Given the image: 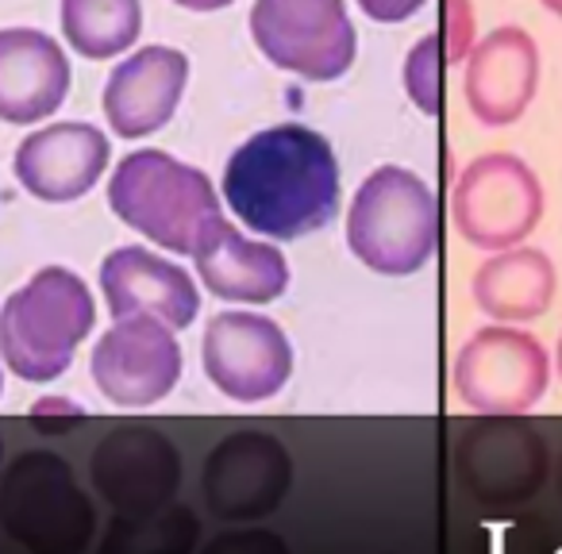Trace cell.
<instances>
[{
    "label": "cell",
    "instance_id": "cell-1",
    "mask_svg": "<svg viewBox=\"0 0 562 554\" xmlns=\"http://www.w3.org/2000/svg\"><path fill=\"white\" fill-rule=\"evenodd\" d=\"M224 196L258 235L301 239L321 231L339 208L336 150L305 124L262 127L227 158Z\"/></svg>",
    "mask_w": 562,
    "mask_h": 554
},
{
    "label": "cell",
    "instance_id": "cell-2",
    "mask_svg": "<svg viewBox=\"0 0 562 554\" xmlns=\"http://www.w3.org/2000/svg\"><path fill=\"white\" fill-rule=\"evenodd\" d=\"M97 308L89 285L66 265H47L0 308V354L24 382H55L93 331Z\"/></svg>",
    "mask_w": 562,
    "mask_h": 554
},
{
    "label": "cell",
    "instance_id": "cell-3",
    "mask_svg": "<svg viewBox=\"0 0 562 554\" xmlns=\"http://www.w3.org/2000/svg\"><path fill=\"white\" fill-rule=\"evenodd\" d=\"M109 204L127 227L173 255H193L204 227L220 219L209 173L155 147L135 150L116 166Z\"/></svg>",
    "mask_w": 562,
    "mask_h": 554
},
{
    "label": "cell",
    "instance_id": "cell-4",
    "mask_svg": "<svg viewBox=\"0 0 562 554\" xmlns=\"http://www.w3.org/2000/svg\"><path fill=\"white\" fill-rule=\"evenodd\" d=\"M347 247L390 278L420 270L436 250V196L428 181L405 166H378L351 201Z\"/></svg>",
    "mask_w": 562,
    "mask_h": 554
},
{
    "label": "cell",
    "instance_id": "cell-5",
    "mask_svg": "<svg viewBox=\"0 0 562 554\" xmlns=\"http://www.w3.org/2000/svg\"><path fill=\"white\" fill-rule=\"evenodd\" d=\"M0 523L32 554H78L93 531V508L63 459L32 451L0 477Z\"/></svg>",
    "mask_w": 562,
    "mask_h": 554
},
{
    "label": "cell",
    "instance_id": "cell-6",
    "mask_svg": "<svg viewBox=\"0 0 562 554\" xmlns=\"http://www.w3.org/2000/svg\"><path fill=\"white\" fill-rule=\"evenodd\" d=\"M250 39L278 70L331 81L351 70L359 35L344 0H255Z\"/></svg>",
    "mask_w": 562,
    "mask_h": 554
},
{
    "label": "cell",
    "instance_id": "cell-7",
    "mask_svg": "<svg viewBox=\"0 0 562 554\" xmlns=\"http://www.w3.org/2000/svg\"><path fill=\"white\" fill-rule=\"evenodd\" d=\"M454 227L485 250L516 247L543 219V185L524 158L508 150L477 155L454 181Z\"/></svg>",
    "mask_w": 562,
    "mask_h": 554
},
{
    "label": "cell",
    "instance_id": "cell-8",
    "mask_svg": "<svg viewBox=\"0 0 562 554\" xmlns=\"http://www.w3.org/2000/svg\"><path fill=\"white\" fill-rule=\"evenodd\" d=\"M551 362L531 336L513 328H482L454 359V393L482 416H520L547 393Z\"/></svg>",
    "mask_w": 562,
    "mask_h": 554
},
{
    "label": "cell",
    "instance_id": "cell-9",
    "mask_svg": "<svg viewBox=\"0 0 562 554\" xmlns=\"http://www.w3.org/2000/svg\"><path fill=\"white\" fill-rule=\"evenodd\" d=\"M204 374L224 397L255 405L285 389L293 347L285 331L258 313H220L204 328Z\"/></svg>",
    "mask_w": 562,
    "mask_h": 554
},
{
    "label": "cell",
    "instance_id": "cell-10",
    "mask_svg": "<svg viewBox=\"0 0 562 554\" xmlns=\"http://www.w3.org/2000/svg\"><path fill=\"white\" fill-rule=\"evenodd\" d=\"M181 377V347L155 316H124L93 347V382L112 405L147 408Z\"/></svg>",
    "mask_w": 562,
    "mask_h": 554
},
{
    "label": "cell",
    "instance_id": "cell-11",
    "mask_svg": "<svg viewBox=\"0 0 562 554\" xmlns=\"http://www.w3.org/2000/svg\"><path fill=\"white\" fill-rule=\"evenodd\" d=\"M109 135L86 120H66L32 132L16 147V178L40 201H78L109 166Z\"/></svg>",
    "mask_w": 562,
    "mask_h": 554
},
{
    "label": "cell",
    "instance_id": "cell-12",
    "mask_svg": "<svg viewBox=\"0 0 562 554\" xmlns=\"http://www.w3.org/2000/svg\"><path fill=\"white\" fill-rule=\"evenodd\" d=\"M539 86V47L524 27L505 24L467 55L462 93L482 124L505 127L520 120Z\"/></svg>",
    "mask_w": 562,
    "mask_h": 554
},
{
    "label": "cell",
    "instance_id": "cell-13",
    "mask_svg": "<svg viewBox=\"0 0 562 554\" xmlns=\"http://www.w3.org/2000/svg\"><path fill=\"white\" fill-rule=\"evenodd\" d=\"M101 290L116 320L155 316L166 328H189L201 308L193 278L147 247L112 250L101 262Z\"/></svg>",
    "mask_w": 562,
    "mask_h": 554
},
{
    "label": "cell",
    "instance_id": "cell-14",
    "mask_svg": "<svg viewBox=\"0 0 562 554\" xmlns=\"http://www.w3.org/2000/svg\"><path fill=\"white\" fill-rule=\"evenodd\" d=\"M189 81V58L178 47H139L132 58L109 74L104 86V116L112 132L139 139L166 124L178 112V101Z\"/></svg>",
    "mask_w": 562,
    "mask_h": 554
},
{
    "label": "cell",
    "instance_id": "cell-15",
    "mask_svg": "<svg viewBox=\"0 0 562 554\" xmlns=\"http://www.w3.org/2000/svg\"><path fill=\"white\" fill-rule=\"evenodd\" d=\"M70 93V63L58 39L35 27L0 32V120L35 124L58 112Z\"/></svg>",
    "mask_w": 562,
    "mask_h": 554
},
{
    "label": "cell",
    "instance_id": "cell-16",
    "mask_svg": "<svg viewBox=\"0 0 562 554\" xmlns=\"http://www.w3.org/2000/svg\"><path fill=\"white\" fill-rule=\"evenodd\" d=\"M196 273L204 278L216 297L243 301V305H266L290 290V262L278 247L239 235L224 216L204 227L193 247Z\"/></svg>",
    "mask_w": 562,
    "mask_h": 554
},
{
    "label": "cell",
    "instance_id": "cell-17",
    "mask_svg": "<svg viewBox=\"0 0 562 554\" xmlns=\"http://www.w3.org/2000/svg\"><path fill=\"white\" fill-rule=\"evenodd\" d=\"M554 297V265L543 250L513 247L474 273V301L493 320H536Z\"/></svg>",
    "mask_w": 562,
    "mask_h": 554
},
{
    "label": "cell",
    "instance_id": "cell-18",
    "mask_svg": "<svg viewBox=\"0 0 562 554\" xmlns=\"http://www.w3.org/2000/svg\"><path fill=\"white\" fill-rule=\"evenodd\" d=\"M93 482L112 505L135 508L173 482V451L150 431H116L93 454Z\"/></svg>",
    "mask_w": 562,
    "mask_h": 554
},
{
    "label": "cell",
    "instance_id": "cell-19",
    "mask_svg": "<svg viewBox=\"0 0 562 554\" xmlns=\"http://www.w3.org/2000/svg\"><path fill=\"white\" fill-rule=\"evenodd\" d=\"M139 0H63V35L86 58H112L139 39Z\"/></svg>",
    "mask_w": 562,
    "mask_h": 554
},
{
    "label": "cell",
    "instance_id": "cell-20",
    "mask_svg": "<svg viewBox=\"0 0 562 554\" xmlns=\"http://www.w3.org/2000/svg\"><path fill=\"white\" fill-rule=\"evenodd\" d=\"M436 74H439V35H424L405 58V89L424 112L439 109Z\"/></svg>",
    "mask_w": 562,
    "mask_h": 554
},
{
    "label": "cell",
    "instance_id": "cell-21",
    "mask_svg": "<svg viewBox=\"0 0 562 554\" xmlns=\"http://www.w3.org/2000/svg\"><path fill=\"white\" fill-rule=\"evenodd\" d=\"M362 12L382 24H397V20H408L416 9H424V0H359Z\"/></svg>",
    "mask_w": 562,
    "mask_h": 554
},
{
    "label": "cell",
    "instance_id": "cell-22",
    "mask_svg": "<svg viewBox=\"0 0 562 554\" xmlns=\"http://www.w3.org/2000/svg\"><path fill=\"white\" fill-rule=\"evenodd\" d=\"M447 4H451V16H454V47H451V55L459 58L462 50H467L470 32H474V16H470L467 0H447Z\"/></svg>",
    "mask_w": 562,
    "mask_h": 554
},
{
    "label": "cell",
    "instance_id": "cell-23",
    "mask_svg": "<svg viewBox=\"0 0 562 554\" xmlns=\"http://www.w3.org/2000/svg\"><path fill=\"white\" fill-rule=\"evenodd\" d=\"M173 4L193 9V12H216V9H224V4H232V0H173Z\"/></svg>",
    "mask_w": 562,
    "mask_h": 554
},
{
    "label": "cell",
    "instance_id": "cell-24",
    "mask_svg": "<svg viewBox=\"0 0 562 554\" xmlns=\"http://www.w3.org/2000/svg\"><path fill=\"white\" fill-rule=\"evenodd\" d=\"M543 4H547V9L554 12V16H562V0H543Z\"/></svg>",
    "mask_w": 562,
    "mask_h": 554
},
{
    "label": "cell",
    "instance_id": "cell-25",
    "mask_svg": "<svg viewBox=\"0 0 562 554\" xmlns=\"http://www.w3.org/2000/svg\"><path fill=\"white\" fill-rule=\"evenodd\" d=\"M559 374H562V339H559Z\"/></svg>",
    "mask_w": 562,
    "mask_h": 554
},
{
    "label": "cell",
    "instance_id": "cell-26",
    "mask_svg": "<svg viewBox=\"0 0 562 554\" xmlns=\"http://www.w3.org/2000/svg\"><path fill=\"white\" fill-rule=\"evenodd\" d=\"M0 393H4V374H0Z\"/></svg>",
    "mask_w": 562,
    "mask_h": 554
}]
</instances>
